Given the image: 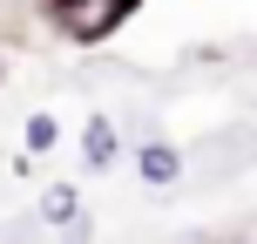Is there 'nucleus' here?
Masks as SVG:
<instances>
[{
  "mask_svg": "<svg viewBox=\"0 0 257 244\" xmlns=\"http://www.w3.org/2000/svg\"><path fill=\"white\" fill-rule=\"evenodd\" d=\"M54 142H61V116H54V109H34V116L21 122V149L41 163V156H54Z\"/></svg>",
  "mask_w": 257,
  "mask_h": 244,
  "instance_id": "nucleus-5",
  "label": "nucleus"
},
{
  "mask_svg": "<svg viewBox=\"0 0 257 244\" xmlns=\"http://www.w3.org/2000/svg\"><path fill=\"white\" fill-rule=\"evenodd\" d=\"M142 7H149V0H41V21H48V34L68 41V48H102Z\"/></svg>",
  "mask_w": 257,
  "mask_h": 244,
  "instance_id": "nucleus-1",
  "label": "nucleus"
},
{
  "mask_svg": "<svg viewBox=\"0 0 257 244\" xmlns=\"http://www.w3.org/2000/svg\"><path fill=\"white\" fill-rule=\"evenodd\" d=\"M128 170H136L142 190H176V183L190 177V156H183L169 136H142L136 149H128Z\"/></svg>",
  "mask_w": 257,
  "mask_h": 244,
  "instance_id": "nucleus-2",
  "label": "nucleus"
},
{
  "mask_svg": "<svg viewBox=\"0 0 257 244\" xmlns=\"http://www.w3.org/2000/svg\"><path fill=\"white\" fill-rule=\"evenodd\" d=\"M34 210H41V224H48V231H75V237H88V204H81L75 183H48Z\"/></svg>",
  "mask_w": 257,
  "mask_h": 244,
  "instance_id": "nucleus-4",
  "label": "nucleus"
},
{
  "mask_svg": "<svg viewBox=\"0 0 257 244\" xmlns=\"http://www.w3.org/2000/svg\"><path fill=\"white\" fill-rule=\"evenodd\" d=\"M81 170H88V177H108V170L122 163V129H115V116H102V109H95L88 122H81Z\"/></svg>",
  "mask_w": 257,
  "mask_h": 244,
  "instance_id": "nucleus-3",
  "label": "nucleus"
}]
</instances>
